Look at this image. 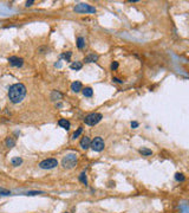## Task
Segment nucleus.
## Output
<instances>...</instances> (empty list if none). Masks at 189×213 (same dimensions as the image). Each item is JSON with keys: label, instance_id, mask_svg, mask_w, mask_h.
<instances>
[{"label": "nucleus", "instance_id": "1", "mask_svg": "<svg viewBox=\"0 0 189 213\" xmlns=\"http://www.w3.org/2000/svg\"><path fill=\"white\" fill-rule=\"evenodd\" d=\"M26 96V87L22 83H15L8 89V98L12 103H20Z\"/></svg>", "mask_w": 189, "mask_h": 213}, {"label": "nucleus", "instance_id": "2", "mask_svg": "<svg viewBox=\"0 0 189 213\" xmlns=\"http://www.w3.org/2000/svg\"><path fill=\"white\" fill-rule=\"evenodd\" d=\"M77 154L75 153H70V154H66L63 160H62V166L65 168V169H72L76 165H77Z\"/></svg>", "mask_w": 189, "mask_h": 213}, {"label": "nucleus", "instance_id": "3", "mask_svg": "<svg viewBox=\"0 0 189 213\" xmlns=\"http://www.w3.org/2000/svg\"><path fill=\"white\" fill-rule=\"evenodd\" d=\"M102 114H99V113H91V114H89L88 116H85V118H84V123L85 124H88V125H94V124H97L101 120H102Z\"/></svg>", "mask_w": 189, "mask_h": 213}, {"label": "nucleus", "instance_id": "4", "mask_svg": "<svg viewBox=\"0 0 189 213\" xmlns=\"http://www.w3.org/2000/svg\"><path fill=\"white\" fill-rule=\"evenodd\" d=\"M90 147L92 148V151H94V152H102L103 149H104V147H105V143H104V141H103L102 137L97 136V137H94L91 141Z\"/></svg>", "mask_w": 189, "mask_h": 213}, {"label": "nucleus", "instance_id": "5", "mask_svg": "<svg viewBox=\"0 0 189 213\" xmlns=\"http://www.w3.org/2000/svg\"><path fill=\"white\" fill-rule=\"evenodd\" d=\"M75 11L77 12V13H94L96 12V8H94L93 6H91V5H89V4H78V5H76L75 6Z\"/></svg>", "mask_w": 189, "mask_h": 213}, {"label": "nucleus", "instance_id": "6", "mask_svg": "<svg viewBox=\"0 0 189 213\" xmlns=\"http://www.w3.org/2000/svg\"><path fill=\"white\" fill-rule=\"evenodd\" d=\"M57 166H58V161L56 159H46L39 163V167L41 169H52Z\"/></svg>", "mask_w": 189, "mask_h": 213}, {"label": "nucleus", "instance_id": "7", "mask_svg": "<svg viewBox=\"0 0 189 213\" xmlns=\"http://www.w3.org/2000/svg\"><path fill=\"white\" fill-rule=\"evenodd\" d=\"M8 63H10L11 67L20 68V67H22V64H24V59L19 58V57H15V56H12V57L8 58Z\"/></svg>", "mask_w": 189, "mask_h": 213}, {"label": "nucleus", "instance_id": "8", "mask_svg": "<svg viewBox=\"0 0 189 213\" xmlns=\"http://www.w3.org/2000/svg\"><path fill=\"white\" fill-rule=\"evenodd\" d=\"M71 90L75 91V92H79V91H82V90H83V85H82V83H80V82H78V81L74 82L72 84H71Z\"/></svg>", "mask_w": 189, "mask_h": 213}, {"label": "nucleus", "instance_id": "9", "mask_svg": "<svg viewBox=\"0 0 189 213\" xmlns=\"http://www.w3.org/2000/svg\"><path fill=\"white\" fill-rule=\"evenodd\" d=\"M97 60H98V55H96V53H90V55L85 56V58H84L85 63H93Z\"/></svg>", "mask_w": 189, "mask_h": 213}, {"label": "nucleus", "instance_id": "10", "mask_svg": "<svg viewBox=\"0 0 189 213\" xmlns=\"http://www.w3.org/2000/svg\"><path fill=\"white\" fill-rule=\"evenodd\" d=\"M58 124H59V127L64 128V129H66V130H69V129H70V127H71L70 121H67L66 118H60V120L58 121Z\"/></svg>", "mask_w": 189, "mask_h": 213}, {"label": "nucleus", "instance_id": "11", "mask_svg": "<svg viewBox=\"0 0 189 213\" xmlns=\"http://www.w3.org/2000/svg\"><path fill=\"white\" fill-rule=\"evenodd\" d=\"M90 144H91V140H90V137L84 136V137L80 140V147H82L83 149H88V148L90 147Z\"/></svg>", "mask_w": 189, "mask_h": 213}, {"label": "nucleus", "instance_id": "12", "mask_svg": "<svg viewBox=\"0 0 189 213\" xmlns=\"http://www.w3.org/2000/svg\"><path fill=\"white\" fill-rule=\"evenodd\" d=\"M5 144H6V147H7V148H13V147L15 146V137H13V136H8V137H6V140H5Z\"/></svg>", "mask_w": 189, "mask_h": 213}, {"label": "nucleus", "instance_id": "13", "mask_svg": "<svg viewBox=\"0 0 189 213\" xmlns=\"http://www.w3.org/2000/svg\"><path fill=\"white\" fill-rule=\"evenodd\" d=\"M70 68L72 69V70H76V71H78V70H80V69L83 68V64H82L80 62H74V63H71Z\"/></svg>", "mask_w": 189, "mask_h": 213}, {"label": "nucleus", "instance_id": "14", "mask_svg": "<svg viewBox=\"0 0 189 213\" xmlns=\"http://www.w3.org/2000/svg\"><path fill=\"white\" fill-rule=\"evenodd\" d=\"M84 46H85V39L83 37H78L77 38V48L79 50H83Z\"/></svg>", "mask_w": 189, "mask_h": 213}, {"label": "nucleus", "instance_id": "15", "mask_svg": "<svg viewBox=\"0 0 189 213\" xmlns=\"http://www.w3.org/2000/svg\"><path fill=\"white\" fill-rule=\"evenodd\" d=\"M138 152H139V154H142L143 156H149V155H151V154H153L151 149H148V148H141Z\"/></svg>", "mask_w": 189, "mask_h": 213}, {"label": "nucleus", "instance_id": "16", "mask_svg": "<svg viewBox=\"0 0 189 213\" xmlns=\"http://www.w3.org/2000/svg\"><path fill=\"white\" fill-rule=\"evenodd\" d=\"M62 97H63V95H62L59 91H57V90L52 91V94H51V99H53V101H58V99H60Z\"/></svg>", "mask_w": 189, "mask_h": 213}, {"label": "nucleus", "instance_id": "17", "mask_svg": "<svg viewBox=\"0 0 189 213\" xmlns=\"http://www.w3.org/2000/svg\"><path fill=\"white\" fill-rule=\"evenodd\" d=\"M11 162H12V165H13L14 167H18V166H20V165L22 163V159L19 158V156H17V158H13V159L11 160Z\"/></svg>", "mask_w": 189, "mask_h": 213}, {"label": "nucleus", "instance_id": "18", "mask_svg": "<svg viewBox=\"0 0 189 213\" xmlns=\"http://www.w3.org/2000/svg\"><path fill=\"white\" fill-rule=\"evenodd\" d=\"M82 91H83V95H84L85 97H91V96L93 95V90H92L91 88H85V89H83Z\"/></svg>", "mask_w": 189, "mask_h": 213}, {"label": "nucleus", "instance_id": "19", "mask_svg": "<svg viewBox=\"0 0 189 213\" xmlns=\"http://www.w3.org/2000/svg\"><path fill=\"white\" fill-rule=\"evenodd\" d=\"M79 181H80L82 184H84V185H88V179H86V174H85V172L80 173V175H79Z\"/></svg>", "mask_w": 189, "mask_h": 213}, {"label": "nucleus", "instance_id": "20", "mask_svg": "<svg viewBox=\"0 0 189 213\" xmlns=\"http://www.w3.org/2000/svg\"><path fill=\"white\" fill-rule=\"evenodd\" d=\"M82 133H83V128H82V127H79L78 129H77V130L74 133V135H72V139H77V137H78V136H79Z\"/></svg>", "mask_w": 189, "mask_h": 213}, {"label": "nucleus", "instance_id": "21", "mask_svg": "<svg viewBox=\"0 0 189 213\" xmlns=\"http://www.w3.org/2000/svg\"><path fill=\"white\" fill-rule=\"evenodd\" d=\"M175 179H176V181H181L182 182V181H184L186 178H184V175L182 173H176L175 174Z\"/></svg>", "mask_w": 189, "mask_h": 213}, {"label": "nucleus", "instance_id": "22", "mask_svg": "<svg viewBox=\"0 0 189 213\" xmlns=\"http://www.w3.org/2000/svg\"><path fill=\"white\" fill-rule=\"evenodd\" d=\"M0 194L1 195H11V191H7L3 187H0Z\"/></svg>", "mask_w": 189, "mask_h": 213}, {"label": "nucleus", "instance_id": "23", "mask_svg": "<svg viewBox=\"0 0 189 213\" xmlns=\"http://www.w3.org/2000/svg\"><path fill=\"white\" fill-rule=\"evenodd\" d=\"M25 194L26 195H37V194H43V192H40V191H30V192H26Z\"/></svg>", "mask_w": 189, "mask_h": 213}, {"label": "nucleus", "instance_id": "24", "mask_svg": "<svg viewBox=\"0 0 189 213\" xmlns=\"http://www.w3.org/2000/svg\"><path fill=\"white\" fill-rule=\"evenodd\" d=\"M71 56H72V52H70V51H69V52H66V53H63L60 57H62V58H64L65 60H70Z\"/></svg>", "mask_w": 189, "mask_h": 213}, {"label": "nucleus", "instance_id": "25", "mask_svg": "<svg viewBox=\"0 0 189 213\" xmlns=\"http://www.w3.org/2000/svg\"><path fill=\"white\" fill-rule=\"evenodd\" d=\"M118 68V62H112V64H111V70L113 71V70H116Z\"/></svg>", "mask_w": 189, "mask_h": 213}, {"label": "nucleus", "instance_id": "26", "mask_svg": "<svg viewBox=\"0 0 189 213\" xmlns=\"http://www.w3.org/2000/svg\"><path fill=\"white\" fill-rule=\"evenodd\" d=\"M137 127H138V122H136V121L131 122V128H132V129H136Z\"/></svg>", "mask_w": 189, "mask_h": 213}, {"label": "nucleus", "instance_id": "27", "mask_svg": "<svg viewBox=\"0 0 189 213\" xmlns=\"http://www.w3.org/2000/svg\"><path fill=\"white\" fill-rule=\"evenodd\" d=\"M112 81H113V82H116V83H123L120 78H116V77H115V78H112Z\"/></svg>", "mask_w": 189, "mask_h": 213}, {"label": "nucleus", "instance_id": "28", "mask_svg": "<svg viewBox=\"0 0 189 213\" xmlns=\"http://www.w3.org/2000/svg\"><path fill=\"white\" fill-rule=\"evenodd\" d=\"M33 3H34L33 0H30V1H26V6H31V5L33 4Z\"/></svg>", "mask_w": 189, "mask_h": 213}, {"label": "nucleus", "instance_id": "29", "mask_svg": "<svg viewBox=\"0 0 189 213\" xmlns=\"http://www.w3.org/2000/svg\"><path fill=\"white\" fill-rule=\"evenodd\" d=\"M64 213H69V212H64Z\"/></svg>", "mask_w": 189, "mask_h": 213}, {"label": "nucleus", "instance_id": "30", "mask_svg": "<svg viewBox=\"0 0 189 213\" xmlns=\"http://www.w3.org/2000/svg\"><path fill=\"white\" fill-rule=\"evenodd\" d=\"M0 109H1V108H0Z\"/></svg>", "mask_w": 189, "mask_h": 213}]
</instances>
